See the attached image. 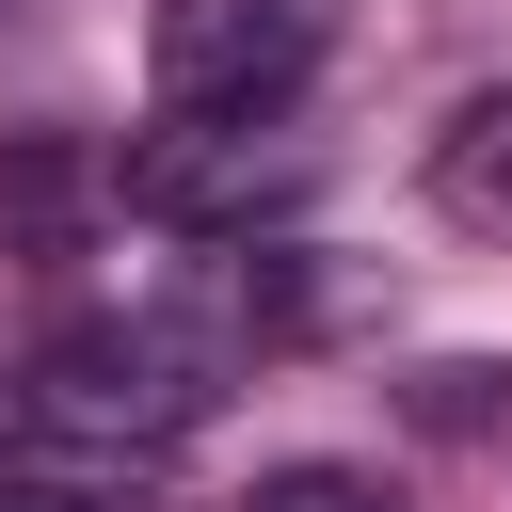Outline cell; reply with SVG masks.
Returning <instances> with one entry per match:
<instances>
[{
    "mask_svg": "<svg viewBox=\"0 0 512 512\" xmlns=\"http://www.w3.org/2000/svg\"><path fill=\"white\" fill-rule=\"evenodd\" d=\"M224 368H240V336H224L208 304H128V320H64L16 384H32V416L80 432V448H176V432L224 400Z\"/></svg>",
    "mask_w": 512,
    "mask_h": 512,
    "instance_id": "obj_1",
    "label": "cell"
},
{
    "mask_svg": "<svg viewBox=\"0 0 512 512\" xmlns=\"http://www.w3.org/2000/svg\"><path fill=\"white\" fill-rule=\"evenodd\" d=\"M304 176H320V144L272 128V112H176V128H144L112 160V192L144 224H176V240H256V224L304 208Z\"/></svg>",
    "mask_w": 512,
    "mask_h": 512,
    "instance_id": "obj_2",
    "label": "cell"
},
{
    "mask_svg": "<svg viewBox=\"0 0 512 512\" xmlns=\"http://www.w3.org/2000/svg\"><path fill=\"white\" fill-rule=\"evenodd\" d=\"M320 32H336L320 0H160L144 64H160V112H288Z\"/></svg>",
    "mask_w": 512,
    "mask_h": 512,
    "instance_id": "obj_3",
    "label": "cell"
},
{
    "mask_svg": "<svg viewBox=\"0 0 512 512\" xmlns=\"http://www.w3.org/2000/svg\"><path fill=\"white\" fill-rule=\"evenodd\" d=\"M96 192H112V176H96L80 144H16V160H0V256H48Z\"/></svg>",
    "mask_w": 512,
    "mask_h": 512,
    "instance_id": "obj_4",
    "label": "cell"
},
{
    "mask_svg": "<svg viewBox=\"0 0 512 512\" xmlns=\"http://www.w3.org/2000/svg\"><path fill=\"white\" fill-rule=\"evenodd\" d=\"M432 192H448L464 224H512V80L448 112V144H432Z\"/></svg>",
    "mask_w": 512,
    "mask_h": 512,
    "instance_id": "obj_5",
    "label": "cell"
},
{
    "mask_svg": "<svg viewBox=\"0 0 512 512\" xmlns=\"http://www.w3.org/2000/svg\"><path fill=\"white\" fill-rule=\"evenodd\" d=\"M240 512H384V496H368V480H336V464H288V480H256Z\"/></svg>",
    "mask_w": 512,
    "mask_h": 512,
    "instance_id": "obj_6",
    "label": "cell"
},
{
    "mask_svg": "<svg viewBox=\"0 0 512 512\" xmlns=\"http://www.w3.org/2000/svg\"><path fill=\"white\" fill-rule=\"evenodd\" d=\"M48 416H32V384H0V480H16V448H32Z\"/></svg>",
    "mask_w": 512,
    "mask_h": 512,
    "instance_id": "obj_7",
    "label": "cell"
},
{
    "mask_svg": "<svg viewBox=\"0 0 512 512\" xmlns=\"http://www.w3.org/2000/svg\"><path fill=\"white\" fill-rule=\"evenodd\" d=\"M0 512H96V496H16V480H0Z\"/></svg>",
    "mask_w": 512,
    "mask_h": 512,
    "instance_id": "obj_8",
    "label": "cell"
}]
</instances>
